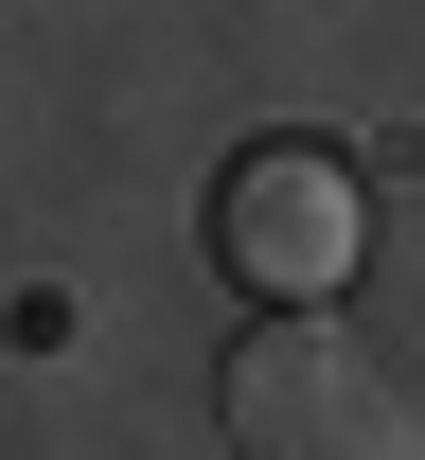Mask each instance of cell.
Segmentation results:
<instances>
[{"label": "cell", "mask_w": 425, "mask_h": 460, "mask_svg": "<svg viewBox=\"0 0 425 460\" xmlns=\"http://www.w3.org/2000/svg\"><path fill=\"white\" fill-rule=\"evenodd\" d=\"M213 248H231L266 301H284V284H337V266H355V177L319 160V142H248L231 195H213Z\"/></svg>", "instance_id": "2"}, {"label": "cell", "mask_w": 425, "mask_h": 460, "mask_svg": "<svg viewBox=\"0 0 425 460\" xmlns=\"http://www.w3.org/2000/svg\"><path fill=\"white\" fill-rule=\"evenodd\" d=\"M213 425H231V460H425L408 354L355 337V319H319V301H266V337H231Z\"/></svg>", "instance_id": "1"}]
</instances>
